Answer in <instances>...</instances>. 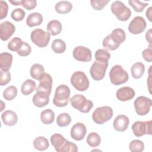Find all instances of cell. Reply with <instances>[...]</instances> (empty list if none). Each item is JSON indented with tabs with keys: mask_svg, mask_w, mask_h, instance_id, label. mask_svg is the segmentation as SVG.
Returning a JSON list of instances; mask_svg holds the SVG:
<instances>
[{
	"mask_svg": "<svg viewBox=\"0 0 152 152\" xmlns=\"http://www.w3.org/2000/svg\"><path fill=\"white\" fill-rule=\"evenodd\" d=\"M70 89L65 84L59 86L55 90L53 103L57 107H64L68 103L70 96Z\"/></svg>",
	"mask_w": 152,
	"mask_h": 152,
	"instance_id": "1",
	"label": "cell"
},
{
	"mask_svg": "<svg viewBox=\"0 0 152 152\" xmlns=\"http://www.w3.org/2000/svg\"><path fill=\"white\" fill-rule=\"evenodd\" d=\"M71 106L82 113H88L93 107V103L82 94H75L69 100Z\"/></svg>",
	"mask_w": 152,
	"mask_h": 152,
	"instance_id": "2",
	"label": "cell"
},
{
	"mask_svg": "<svg viewBox=\"0 0 152 152\" xmlns=\"http://www.w3.org/2000/svg\"><path fill=\"white\" fill-rule=\"evenodd\" d=\"M109 77L111 83L115 86L125 83L129 79L127 72L119 65H116L111 68Z\"/></svg>",
	"mask_w": 152,
	"mask_h": 152,
	"instance_id": "3",
	"label": "cell"
},
{
	"mask_svg": "<svg viewBox=\"0 0 152 152\" xmlns=\"http://www.w3.org/2000/svg\"><path fill=\"white\" fill-rule=\"evenodd\" d=\"M110 9L112 13L121 21H127L131 15L130 9L119 1H114L110 6Z\"/></svg>",
	"mask_w": 152,
	"mask_h": 152,
	"instance_id": "4",
	"label": "cell"
},
{
	"mask_svg": "<svg viewBox=\"0 0 152 152\" xmlns=\"http://www.w3.org/2000/svg\"><path fill=\"white\" fill-rule=\"evenodd\" d=\"M112 116V109L109 106H104L99 107L95 109L92 114V119L96 124L102 125L109 121Z\"/></svg>",
	"mask_w": 152,
	"mask_h": 152,
	"instance_id": "5",
	"label": "cell"
},
{
	"mask_svg": "<svg viewBox=\"0 0 152 152\" xmlns=\"http://www.w3.org/2000/svg\"><path fill=\"white\" fill-rule=\"evenodd\" d=\"M71 83L77 90L80 91L87 90L90 85L87 75L80 71L73 73L71 77Z\"/></svg>",
	"mask_w": 152,
	"mask_h": 152,
	"instance_id": "6",
	"label": "cell"
},
{
	"mask_svg": "<svg viewBox=\"0 0 152 152\" xmlns=\"http://www.w3.org/2000/svg\"><path fill=\"white\" fill-rule=\"evenodd\" d=\"M30 38L34 44L39 48L46 47L50 39V34L40 28H36L30 34Z\"/></svg>",
	"mask_w": 152,
	"mask_h": 152,
	"instance_id": "7",
	"label": "cell"
},
{
	"mask_svg": "<svg viewBox=\"0 0 152 152\" xmlns=\"http://www.w3.org/2000/svg\"><path fill=\"white\" fill-rule=\"evenodd\" d=\"M134 104L137 114L140 116H144L150 112L152 102L150 98L141 96L135 100Z\"/></svg>",
	"mask_w": 152,
	"mask_h": 152,
	"instance_id": "8",
	"label": "cell"
},
{
	"mask_svg": "<svg viewBox=\"0 0 152 152\" xmlns=\"http://www.w3.org/2000/svg\"><path fill=\"white\" fill-rule=\"evenodd\" d=\"M151 120L135 122L131 127L134 135L140 137L145 134L151 135Z\"/></svg>",
	"mask_w": 152,
	"mask_h": 152,
	"instance_id": "9",
	"label": "cell"
},
{
	"mask_svg": "<svg viewBox=\"0 0 152 152\" xmlns=\"http://www.w3.org/2000/svg\"><path fill=\"white\" fill-rule=\"evenodd\" d=\"M107 66L108 62L103 63L98 61L94 62L90 70V75L92 78L96 81L102 80L105 75Z\"/></svg>",
	"mask_w": 152,
	"mask_h": 152,
	"instance_id": "10",
	"label": "cell"
},
{
	"mask_svg": "<svg viewBox=\"0 0 152 152\" xmlns=\"http://www.w3.org/2000/svg\"><path fill=\"white\" fill-rule=\"evenodd\" d=\"M38 80L39 81V84L36 88V92H43L50 95L52 91L53 83L51 75L48 73L45 72L42 75Z\"/></svg>",
	"mask_w": 152,
	"mask_h": 152,
	"instance_id": "11",
	"label": "cell"
},
{
	"mask_svg": "<svg viewBox=\"0 0 152 152\" xmlns=\"http://www.w3.org/2000/svg\"><path fill=\"white\" fill-rule=\"evenodd\" d=\"M146 22L144 18L141 16H137L130 22L128 30L133 34H138L143 32L146 28Z\"/></svg>",
	"mask_w": 152,
	"mask_h": 152,
	"instance_id": "12",
	"label": "cell"
},
{
	"mask_svg": "<svg viewBox=\"0 0 152 152\" xmlns=\"http://www.w3.org/2000/svg\"><path fill=\"white\" fill-rule=\"evenodd\" d=\"M73 57L75 59L81 62H89L91 60V52L88 48L78 46L75 47L72 52Z\"/></svg>",
	"mask_w": 152,
	"mask_h": 152,
	"instance_id": "13",
	"label": "cell"
},
{
	"mask_svg": "<svg viewBox=\"0 0 152 152\" xmlns=\"http://www.w3.org/2000/svg\"><path fill=\"white\" fill-rule=\"evenodd\" d=\"M15 30L14 25L8 21H5L1 23L0 25V37L3 41H7L14 34Z\"/></svg>",
	"mask_w": 152,
	"mask_h": 152,
	"instance_id": "14",
	"label": "cell"
},
{
	"mask_svg": "<svg viewBox=\"0 0 152 152\" xmlns=\"http://www.w3.org/2000/svg\"><path fill=\"white\" fill-rule=\"evenodd\" d=\"M87 133V129L85 125L81 122L74 124L71 129V136L72 139L76 141L82 140Z\"/></svg>",
	"mask_w": 152,
	"mask_h": 152,
	"instance_id": "15",
	"label": "cell"
},
{
	"mask_svg": "<svg viewBox=\"0 0 152 152\" xmlns=\"http://www.w3.org/2000/svg\"><path fill=\"white\" fill-rule=\"evenodd\" d=\"M135 93L133 88L130 87H124L119 88L116 93V98L122 102L131 100L135 96Z\"/></svg>",
	"mask_w": 152,
	"mask_h": 152,
	"instance_id": "16",
	"label": "cell"
},
{
	"mask_svg": "<svg viewBox=\"0 0 152 152\" xmlns=\"http://www.w3.org/2000/svg\"><path fill=\"white\" fill-rule=\"evenodd\" d=\"M129 124V118L124 115H118L113 122L114 129L119 132L126 131Z\"/></svg>",
	"mask_w": 152,
	"mask_h": 152,
	"instance_id": "17",
	"label": "cell"
},
{
	"mask_svg": "<svg viewBox=\"0 0 152 152\" xmlns=\"http://www.w3.org/2000/svg\"><path fill=\"white\" fill-rule=\"evenodd\" d=\"M32 100L36 106L38 107H44L49 102V94L43 92L37 91L33 96Z\"/></svg>",
	"mask_w": 152,
	"mask_h": 152,
	"instance_id": "18",
	"label": "cell"
},
{
	"mask_svg": "<svg viewBox=\"0 0 152 152\" xmlns=\"http://www.w3.org/2000/svg\"><path fill=\"white\" fill-rule=\"evenodd\" d=\"M1 119L3 123L7 126H14L18 121V116L15 112L8 110L1 115Z\"/></svg>",
	"mask_w": 152,
	"mask_h": 152,
	"instance_id": "19",
	"label": "cell"
},
{
	"mask_svg": "<svg viewBox=\"0 0 152 152\" xmlns=\"http://www.w3.org/2000/svg\"><path fill=\"white\" fill-rule=\"evenodd\" d=\"M43 17L40 13L33 12L28 15L26 19V24L30 27L40 26L43 22Z\"/></svg>",
	"mask_w": 152,
	"mask_h": 152,
	"instance_id": "20",
	"label": "cell"
},
{
	"mask_svg": "<svg viewBox=\"0 0 152 152\" xmlns=\"http://www.w3.org/2000/svg\"><path fill=\"white\" fill-rule=\"evenodd\" d=\"M50 142L52 145L55 147V149L58 152H61V149L65 144L67 140L59 134H53L50 137Z\"/></svg>",
	"mask_w": 152,
	"mask_h": 152,
	"instance_id": "21",
	"label": "cell"
},
{
	"mask_svg": "<svg viewBox=\"0 0 152 152\" xmlns=\"http://www.w3.org/2000/svg\"><path fill=\"white\" fill-rule=\"evenodd\" d=\"M13 56L8 52H2L0 55V68L1 69L8 70L11 68Z\"/></svg>",
	"mask_w": 152,
	"mask_h": 152,
	"instance_id": "22",
	"label": "cell"
},
{
	"mask_svg": "<svg viewBox=\"0 0 152 152\" xmlns=\"http://www.w3.org/2000/svg\"><path fill=\"white\" fill-rule=\"evenodd\" d=\"M110 35L113 41L116 44L119 45H121V44L126 39V34L125 31L120 28L114 29Z\"/></svg>",
	"mask_w": 152,
	"mask_h": 152,
	"instance_id": "23",
	"label": "cell"
},
{
	"mask_svg": "<svg viewBox=\"0 0 152 152\" xmlns=\"http://www.w3.org/2000/svg\"><path fill=\"white\" fill-rule=\"evenodd\" d=\"M62 28L61 23L58 20H53L48 23L46 29L51 35L56 36L61 32Z\"/></svg>",
	"mask_w": 152,
	"mask_h": 152,
	"instance_id": "24",
	"label": "cell"
},
{
	"mask_svg": "<svg viewBox=\"0 0 152 152\" xmlns=\"http://www.w3.org/2000/svg\"><path fill=\"white\" fill-rule=\"evenodd\" d=\"M36 88V83L31 79H27L22 84L21 91L23 95L28 96L32 92H33L35 90Z\"/></svg>",
	"mask_w": 152,
	"mask_h": 152,
	"instance_id": "25",
	"label": "cell"
},
{
	"mask_svg": "<svg viewBox=\"0 0 152 152\" xmlns=\"http://www.w3.org/2000/svg\"><path fill=\"white\" fill-rule=\"evenodd\" d=\"M55 11L59 14H66L69 12L72 9V5L69 1H62L58 2L55 7Z\"/></svg>",
	"mask_w": 152,
	"mask_h": 152,
	"instance_id": "26",
	"label": "cell"
},
{
	"mask_svg": "<svg viewBox=\"0 0 152 152\" xmlns=\"http://www.w3.org/2000/svg\"><path fill=\"white\" fill-rule=\"evenodd\" d=\"M145 71V66L144 65L140 62H138L133 64L131 68V74L133 78L135 79L140 78L144 74Z\"/></svg>",
	"mask_w": 152,
	"mask_h": 152,
	"instance_id": "27",
	"label": "cell"
},
{
	"mask_svg": "<svg viewBox=\"0 0 152 152\" xmlns=\"http://www.w3.org/2000/svg\"><path fill=\"white\" fill-rule=\"evenodd\" d=\"M33 145L35 149L39 151H44L49 147V143L46 138L37 137L33 141Z\"/></svg>",
	"mask_w": 152,
	"mask_h": 152,
	"instance_id": "28",
	"label": "cell"
},
{
	"mask_svg": "<svg viewBox=\"0 0 152 152\" xmlns=\"http://www.w3.org/2000/svg\"><path fill=\"white\" fill-rule=\"evenodd\" d=\"M55 119V113L50 109L43 110L40 113V119L44 124H51L53 122Z\"/></svg>",
	"mask_w": 152,
	"mask_h": 152,
	"instance_id": "29",
	"label": "cell"
},
{
	"mask_svg": "<svg viewBox=\"0 0 152 152\" xmlns=\"http://www.w3.org/2000/svg\"><path fill=\"white\" fill-rule=\"evenodd\" d=\"M51 48L55 53H62L66 50V44L62 39H57L52 42Z\"/></svg>",
	"mask_w": 152,
	"mask_h": 152,
	"instance_id": "30",
	"label": "cell"
},
{
	"mask_svg": "<svg viewBox=\"0 0 152 152\" xmlns=\"http://www.w3.org/2000/svg\"><path fill=\"white\" fill-rule=\"evenodd\" d=\"M110 58V53L104 49H99L95 53V58L96 61L107 63Z\"/></svg>",
	"mask_w": 152,
	"mask_h": 152,
	"instance_id": "31",
	"label": "cell"
},
{
	"mask_svg": "<svg viewBox=\"0 0 152 152\" xmlns=\"http://www.w3.org/2000/svg\"><path fill=\"white\" fill-rule=\"evenodd\" d=\"M45 72L44 67L39 64H34L30 68V75L35 80H39Z\"/></svg>",
	"mask_w": 152,
	"mask_h": 152,
	"instance_id": "32",
	"label": "cell"
},
{
	"mask_svg": "<svg viewBox=\"0 0 152 152\" xmlns=\"http://www.w3.org/2000/svg\"><path fill=\"white\" fill-rule=\"evenodd\" d=\"M101 142L100 135L94 132L90 133L87 138V142L91 147H98Z\"/></svg>",
	"mask_w": 152,
	"mask_h": 152,
	"instance_id": "33",
	"label": "cell"
},
{
	"mask_svg": "<svg viewBox=\"0 0 152 152\" xmlns=\"http://www.w3.org/2000/svg\"><path fill=\"white\" fill-rule=\"evenodd\" d=\"M71 122V116L67 113H62L57 116L56 124L60 127L66 126L69 125Z\"/></svg>",
	"mask_w": 152,
	"mask_h": 152,
	"instance_id": "34",
	"label": "cell"
},
{
	"mask_svg": "<svg viewBox=\"0 0 152 152\" xmlns=\"http://www.w3.org/2000/svg\"><path fill=\"white\" fill-rule=\"evenodd\" d=\"M17 95V88L14 86L8 87L3 92V97L7 100H12Z\"/></svg>",
	"mask_w": 152,
	"mask_h": 152,
	"instance_id": "35",
	"label": "cell"
},
{
	"mask_svg": "<svg viewBox=\"0 0 152 152\" xmlns=\"http://www.w3.org/2000/svg\"><path fill=\"white\" fill-rule=\"evenodd\" d=\"M23 43V42L20 38L18 37H14L9 42L8 44V48L11 51L18 52L21 48Z\"/></svg>",
	"mask_w": 152,
	"mask_h": 152,
	"instance_id": "36",
	"label": "cell"
},
{
	"mask_svg": "<svg viewBox=\"0 0 152 152\" xmlns=\"http://www.w3.org/2000/svg\"><path fill=\"white\" fill-rule=\"evenodd\" d=\"M102 45L103 46L107 49H109L110 50H114L117 49L120 45L116 44L113 40L112 39L110 35L109 34L107 36H106L104 39L103 40V42H102Z\"/></svg>",
	"mask_w": 152,
	"mask_h": 152,
	"instance_id": "37",
	"label": "cell"
},
{
	"mask_svg": "<svg viewBox=\"0 0 152 152\" xmlns=\"http://www.w3.org/2000/svg\"><path fill=\"white\" fill-rule=\"evenodd\" d=\"M129 150L132 152H141L144 149V144L141 140H132L129 144Z\"/></svg>",
	"mask_w": 152,
	"mask_h": 152,
	"instance_id": "38",
	"label": "cell"
},
{
	"mask_svg": "<svg viewBox=\"0 0 152 152\" xmlns=\"http://www.w3.org/2000/svg\"><path fill=\"white\" fill-rule=\"evenodd\" d=\"M128 3L133 8L134 11L138 12H142L148 5V3H144L138 0H129Z\"/></svg>",
	"mask_w": 152,
	"mask_h": 152,
	"instance_id": "39",
	"label": "cell"
},
{
	"mask_svg": "<svg viewBox=\"0 0 152 152\" xmlns=\"http://www.w3.org/2000/svg\"><path fill=\"white\" fill-rule=\"evenodd\" d=\"M26 15L25 11L21 8H16L14 10L11 14V18L15 21H22Z\"/></svg>",
	"mask_w": 152,
	"mask_h": 152,
	"instance_id": "40",
	"label": "cell"
},
{
	"mask_svg": "<svg viewBox=\"0 0 152 152\" xmlns=\"http://www.w3.org/2000/svg\"><path fill=\"white\" fill-rule=\"evenodd\" d=\"M11 79V74L8 70L1 69L0 85L3 86L10 82Z\"/></svg>",
	"mask_w": 152,
	"mask_h": 152,
	"instance_id": "41",
	"label": "cell"
},
{
	"mask_svg": "<svg viewBox=\"0 0 152 152\" xmlns=\"http://www.w3.org/2000/svg\"><path fill=\"white\" fill-rule=\"evenodd\" d=\"M109 2V0H91V7L96 10H102Z\"/></svg>",
	"mask_w": 152,
	"mask_h": 152,
	"instance_id": "42",
	"label": "cell"
},
{
	"mask_svg": "<svg viewBox=\"0 0 152 152\" xmlns=\"http://www.w3.org/2000/svg\"><path fill=\"white\" fill-rule=\"evenodd\" d=\"M31 52V48L30 45L28 44L27 42H23L21 48L19 49L18 52H17V53L21 56H27L30 54Z\"/></svg>",
	"mask_w": 152,
	"mask_h": 152,
	"instance_id": "43",
	"label": "cell"
},
{
	"mask_svg": "<svg viewBox=\"0 0 152 152\" xmlns=\"http://www.w3.org/2000/svg\"><path fill=\"white\" fill-rule=\"evenodd\" d=\"M8 5L7 3L2 0L0 1V20H2L7 15Z\"/></svg>",
	"mask_w": 152,
	"mask_h": 152,
	"instance_id": "44",
	"label": "cell"
},
{
	"mask_svg": "<svg viewBox=\"0 0 152 152\" xmlns=\"http://www.w3.org/2000/svg\"><path fill=\"white\" fill-rule=\"evenodd\" d=\"M21 5L27 10H31L36 8L37 2L36 0H22Z\"/></svg>",
	"mask_w": 152,
	"mask_h": 152,
	"instance_id": "45",
	"label": "cell"
},
{
	"mask_svg": "<svg viewBox=\"0 0 152 152\" xmlns=\"http://www.w3.org/2000/svg\"><path fill=\"white\" fill-rule=\"evenodd\" d=\"M143 58L148 62H151L152 61V49L151 46L149 45V47L144 49L142 52Z\"/></svg>",
	"mask_w": 152,
	"mask_h": 152,
	"instance_id": "46",
	"label": "cell"
},
{
	"mask_svg": "<svg viewBox=\"0 0 152 152\" xmlns=\"http://www.w3.org/2000/svg\"><path fill=\"white\" fill-rule=\"evenodd\" d=\"M145 39L149 43V45L151 46V29H149L145 33Z\"/></svg>",
	"mask_w": 152,
	"mask_h": 152,
	"instance_id": "47",
	"label": "cell"
},
{
	"mask_svg": "<svg viewBox=\"0 0 152 152\" xmlns=\"http://www.w3.org/2000/svg\"><path fill=\"white\" fill-rule=\"evenodd\" d=\"M151 9L152 7H150L146 11V17L150 21H151Z\"/></svg>",
	"mask_w": 152,
	"mask_h": 152,
	"instance_id": "48",
	"label": "cell"
},
{
	"mask_svg": "<svg viewBox=\"0 0 152 152\" xmlns=\"http://www.w3.org/2000/svg\"><path fill=\"white\" fill-rule=\"evenodd\" d=\"M10 2L13 5H21V1H12L9 0Z\"/></svg>",
	"mask_w": 152,
	"mask_h": 152,
	"instance_id": "49",
	"label": "cell"
}]
</instances>
